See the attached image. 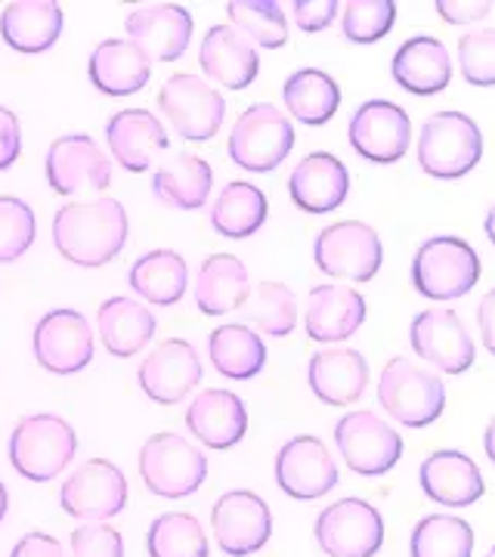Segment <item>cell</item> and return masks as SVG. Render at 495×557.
<instances>
[{
	"label": "cell",
	"instance_id": "277c9868",
	"mask_svg": "<svg viewBox=\"0 0 495 557\" xmlns=\"http://www.w3.org/2000/svg\"><path fill=\"white\" fill-rule=\"evenodd\" d=\"M483 159V134L477 121L465 112H436L421 124L418 134V164L428 177L458 180L471 174Z\"/></svg>",
	"mask_w": 495,
	"mask_h": 557
},
{
	"label": "cell",
	"instance_id": "681fc988",
	"mask_svg": "<svg viewBox=\"0 0 495 557\" xmlns=\"http://www.w3.org/2000/svg\"><path fill=\"white\" fill-rule=\"evenodd\" d=\"M10 557H65V548H62V542L57 536L35 530V533H25L13 545Z\"/></svg>",
	"mask_w": 495,
	"mask_h": 557
},
{
	"label": "cell",
	"instance_id": "9c48e42d",
	"mask_svg": "<svg viewBox=\"0 0 495 557\" xmlns=\"http://www.w3.org/2000/svg\"><path fill=\"white\" fill-rule=\"evenodd\" d=\"M317 267L332 278L372 282L384 263V248L378 233L362 220H341L325 226L313 245Z\"/></svg>",
	"mask_w": 495,
	"mask_h": 557
},
{
	"label": "cell",
	"instance_id": "836d02e7",
	"mask_svg": "<svg viewBox=\"0 0 495 557\" xmlns=\"http://www.w3.org/2000/svg\"><path fill=\"white\" fill-rule=\"evenodd\" d=\"M127 285L139 298L156 304V307H174L189 288V267L177 251L156 248V251H146L143 258L134 260V267L127 273Z\"/></svg>",
	"mask_w": 495,
	"mask_h": 557
},
{
	"label": "cell",
	"instance_id": "ab89813d",
	"mask_svg": "<svg viewBox=\"0 0 495 557\" xmlns=\"http://www.w3.org/2000/svg\"><path fill=\"white\" fill-rule=\"evenodd\" d=\"M146 548L149 557H211L205 527L183 511H168L152 520L146 533Z\"/></svg>",
	"mask_w": 495,
	"mask_h": 557
},
{
	"label": "cell",
	"instance_id": "d6a6232c",
	"mask_svg": "<svg viewBox=\"0 0 495 557\" xmlns=\"http://www.w3.org/2000/svg\"><path fill=\"white\" fill-rule=\"evenodd\" d=\"M211 186H214L211 164L201 156L180 152L156 171L152 196L164 208H174V211H201L211 199Z\"/></svg>",
	"mask_w": 495,
	"mask_h": 557
},
{
	"label": "cell",
	"instance_id": "c3c4849f",
	"mask_svg": "<svg viewBox=\"0 0 495 557\" xmlns=\"http://www.w3.org/2000/svg\"><path fill=\"white\" fill-rule=\"evenodd\" d=\"M22 152V127L16 112L0 106V171L13 168Z\"/></svg>",
	"mask_w": 495,
	"mask_h": 557
},
{
	"label": "cell",
	"instance_id": "7a4b0ae2",
	"mask_svg": "<svg viewBox=\"0 0 495 557\" xmlns=\"http://www.w3.org/2000/svg\"><path fill=\"white\" fill-rule=\"evenodd\" d=\"M78 453V434L65 418L53 412L20 418L10 434V465L20 478L50 483L72 465Z\"/></svg>",
	"mask_w": 495,
	"mask_h": 557
},
{
	"label": "cell",
	"instance_id": "484cf974",
	"mask_svg": "<svg viewBox=\"0 0 495 557\" xmlns=\"http://www.w3.org/2000/svg\"><path fill=\"white\" fill-rule=\"evenodd\" d=\"M186 428L198 443L223 453L242 443V437L248 434V409L233 391L211 387V391H201L186 409Z\"/></svg>",
	"mask_w": 495,
	"mask_h": 557
},
{
	"label": "cell",
	"instance_id": "6da1fadb",
	"mask_svg": "<svg viewBox=\"0 0 495 557\" xmlns=\"http://www.w3.org/2000/svg\"><path fill=\"white\" fill-rule=\"evenodd\" d=\"M131 220L119 199L72 201L53 218V245L75 267L97 270L119 258L127 245Z\"/></svg>",
	"mask_w": 495,
	"mask_h": 557
},
{
	"label": "cell",
	"instance_id": "8992f818",
	"mask_svg": "<svg viewBox=\"0 0 495 557\" xmlns=\"http://www.w3.org/2000/svg\"><path fill=\"white\" fill-rule=\"evenodd\" d=\"M139 478L159 498L196 496L208 478V458L186 437L161 431L143 443L137 458Z\"/></svg>",
	"mask_w": 495,
	"mask_h": 557
},
{
	"label": "cell",
	"instance_id": "816d5d0a",
	"mask_svg": "<svg viewBox=\"0 0 495 557\" xmlns=\"http://www.w3.org/2000/svg\"><path fill=\"white\" fill-rule=\"evenodd\" d=\"M483 449H486V458L495 465V416L490 418L486 424V434H483Z\"/></svg>",
	"mask_w": 495,
	"mask_h": 557
},
{
	"label": "cell",
	"instance_id": "cb8c5ba5",
	"mask_svg": "<svg viewBox=\"0 0 495 557\" xmlns=\"http://www.w3.org/2000/svg\"><path fill=\"white\" fill-rule=\"evenodd\" d=\"M198 65L205 78H211L220 87L245 90L251 87L260 72V57L255 44L238 35L233 25H214L201 38L198 47Z\"/></svg>",
	"mask_w": 495,
	"mask_h": 557
},
{
	"label": "cell",
	"instance_id": "4dcf8cb0",
	"mask_svg": "<svg viewBox=\"0 0 495 557\" xmlns=\"http://www.w3.org/2000/svg\"><path fill=\"white\" fill-rule=\"evenodd\" d=\"M97 329L102 347L119 359L137 357L139 350L156 338L159 322L156 313L134 298H109L99 304Z\"/></svg>",
	"mask_w": 495,
	"mask_h": 557
},
{
	"label": "cell",
	"instance_id": "3957f363",
	"mask_svg": "<svg viewBox=\"0 0 495 557\" xmlns=\"http://www.w3.org/2000/svg\"><path fill=\"white\" fill-rule=\"evenodd\" d=\"M378 403L403 428H428L446 409V384L416 359L394 357L378 375Z\"/></svg>",
	"mask_w": 495,
	"mask_h": 557
},
{
	"label": "cell",
	"instance_id": "ac0fdd59",
	"mask_svg": "<svg viewBox=\"0 0 495 557\" xmlns=\"http://www.w3.org/2000/svg\"><path fill=\"white\" fill-rule=\"evenodd\" d=\"M276 483L285 496L317 502L337 486V465L319 437L300 434L276 453Z\"/></svg>",
	"mask_w": 495,
	"mask_h": 557
},
{
	"label": "cell",
	"instance_id": "bcb514c9",
	"mask_svg": "<svg viewBox=\"0 0 495 557\" xmlns=\"http://www.w3.org/2000/svg\"><path fill=\"white\" fill-rule=\"evenodd\" d=\"M337 13H341L337 0H295L292 3V16H295L297 28L307 35L325 32L337 20Z\"/></svg>",
	"mask_w": 495,
	"mask_h": 557
},
{
	"label": "cell",
	"instance_id": "d4e9b609",
	"mask_svg": "<svg viewBox=\"0 0 495 557\" xmlns=\"http://www.w3.org/2000/svg\"><path fill=\"white\" fill-rule=\"evenodd\" d=\"M106 143L112 159L124 171L143 174L152 168V156L168 149V131L149 109H124L106 121Z\"/></svg>",
	"mask_w": 495,
	"mask_h": 557
},
{
	"label": "cell",
	"instance_id": "f907efd6",
	"mask_svg": "<svg viewBox=\"0 0 495 557\" xmlns=\"http://www.w3.org/2000/svg\"><path fill=\"white\" fill-rule=\"evenodd\" d=\"M477 329H480L483 347L495 357V288H490L477 304Z\"/></svg>",
	"mask_w": 495,
	"mask_h": 557
},
{
	"label": "cell",
	"instance_id": "ee69618b",
	"mask_svg": "<svg viewBox=\"0 0 495 557\" xmlns=\"http://www.w3.org/2000/svg\"><path fill=\"white\" fill-rule=\"evenodd\" d=\"M458 69L471 87H495V28H477L458 38Z\"/></svg>",
	"mask_w": 495,
	"mask_h": 557
},
{
	"label": "cell",
	"instance_id": "7c38bea8",
	"mask_svg": "<svg viewBox=\"0 0 495 557\" xmlns=\"http://www.w3.org/2000/svg\"><path fill=\"white\" fill-rule=\"evenodd\" d=\"M60 505L69 518L81 523L119 518L127 508V478L119 465L106 458H90L75 468L60 490Z\"/></svg>",
	"mask_w": 495,
	"mask_h": 557
},
{
	"label": "cell",
	"instance_id": "f5cc1de1",
	"mask_svg": "<svg viewBox=\"0 0 495 557\" xmlns=\"http://www.w3.org/2000/svg\"><path fill=\"white\" fill-rule=\"evenodd\" d=\"M483 230H486V239H490L495 245V205H493V208H490V214H486V220H483Z\"/></svg>",
	"mask_w": 495,
	"mask_h": 557
},
{
	"label": "cell",
	"instance_id": "ffe728a7",
	"mask_svg": "<svg viewBox=\"0 0 495 557\" xmlns=\"http://www.w3.org/2000/svg\"><path fill=\"white\" fill-rule=\"evenodd\" d=\"M127 40L137 44L149 62H177L193 40V16L180 3H146L124 20Z\"/></svg>",
	"mask_w": 495,
	"mask_h": 557
},
{
	"label": "cell",
	"instance_id": "db71d44e",
	"mask_svg": "<svg viewBox=\"0 0 495 557\" xmlns=\"http://www.w3.org/2000/svg\"><path fill=\"white\" fill-rule=\"evenodd\" d=\"M7 508H10V496H7V486L0 483V523L7 518Z\"/></svg>",
	"mask_w": 495,
	"mask_h": 557
},
{
	"label": "cell",
	"instance_id": "f546056e",
	"mask_svg": "<svg viewBox=\"0 0 495 557\" xmlns=\"http://www.w3.org/2000/svg\"><path fill=\"white\" fill-rule=\"evenodd\" d=\"M65 13L57 0H16L0 13V38L16 53H47L62 35Z\"/></svg>",
	"mask_w": 495,
	"mask_h": 557
},
{
	"label": "cell",
	"instance_id": "2e32d148",
	"mask_svg": "<svg viewBox=\"0 0 495 557\" xmlns=\"http://www.w3.org/2000/svg\"><path fill=\"white\" fill-rule=\"evenodd\" d=\"M350 146L372 164H396L412 146V121L403 106L391 100H369L350 119Z\"/></svg>",
	"mask_w": 495,
	"mask_h": 557
},
{
	"label": "cell",
	"instance_id": "7402d4cb",
	"mask_svg": "<svg viewBox=\"0 0 495 557\" xmlns=\"http://www.w3.org/2000/svg\"><path fill=\"white\" fill-rule=\"evenodd\" d=\"M288 193L300 211L307 214H329L337 211L350 196V174L344 161L332 152H310L288 177Z\"/></svg>",
	"mask_w": 495,
	"mask_h": 557
},
{
	"label": "cell",
	"instance_id": "e575fe53",
	"mask_svg": "<svg viewBox=\"0 0 495 557\" xmlns=\"http://www.w3.org/2000/svg\"><path fill=\"white\" fill-rule=\"evenodd\" d=\"M208 357L223 379L251 381L267 366V344L251 325L226 322L208 338Z\"/></svg>",
	"mask_w": 495,
	"mask_h": 557
},
{
	"label": "cell",
	"instance_id": "30bf717a",
	"mask_svg": "<svg viewBox=\"0 0 495 557\" xmlns=\"http://www.w3.org/2000/svg\"><path fill=\"white\" fill-rule=\"evenodd\" d=\"M313 536L329 557H375L384 545V518L366 498H341L319 515Z\"/></svg>",
	"mask_w": 495,
	"mask_h": 557
},
{
	"label": "cell",
	"instance_id": "8fae6325",
	"mask_svg": "<svg viewBox=\"0 0 495 557\" xmlns=\"http://www.w3.org/2000/svg\"><path fill=\"white\" fill-rule=\"evenodd\" d=\"M335 446L359 478H381L403 458V437L375 412H347L335 424Z\"/></svg>",
	"mask_w": 495,
	"mask_h": 557
},
{
	"label": "cell",
	"instance_id": "e0dca14e",
	"mask_svg": "<svg viewBox=\"0 0 495 557\" xmlns=\"http://www.w3.org/2000/svg\"><path fill=\"white\" fill-rule=\"evenodd\" d=\"M47 183L57 196H75L81 189L102 193L112 183V161L87 134H65L53 139L44 159Z\"/></svg>",
	"mask_w": 495,
	"mask_h": 557
},
{
	"label": "cell",
	"instance_id": "d590c367",
	"mask_svg": "<svg viewBox=\"0 0 495 557\" xmlns=\"http://www.w3.org/2000/svg\"><path fill=\"white\" fill-rule=\"evenodd\" d=\"M282 100L292 119L307 127H322L335 119L341 106V87L322 69H297L282 84Z\"/></svg>",
	"mask_w": 495,
	"mask_h": 557
},
{
	"label": "cell",
	"instance_id": "f6af8a7d",
	"mask_svg": "<svg viewBox=\"0 0 495 557\" xmlns=\"http://www.w3.org/2000/svg\"><path fill=\"white\" fill-rule=\"evenodd\" d=\"M72 557H124V539L106 520L81 523L72 533Z\"/></svg>",
	"mask_w": 495,
	"mask_h": 557
},
{
	"label": "cell",
	"instance_id": "52a82bcc",
	"mask_svg": "<svg viewBox=\"0 0 495 557\" xmlns=\"http://www.w3.org/2000/svg\"><path fill=\"white\" fill-rule=\"evenodd\" d=\"M480 278L477 251L458 236H431L412 258V285L431 300L465 298Z\"/></svg>",
	"mask_w": 495,
	"mask_h": 557
},
{
	"label": "cell",
	"instance_id": "ba28073f",
	"mask_svg": "<svg viewBox=\"0 0 495 557\" xmlns=\"http://www.w3.org/2000/svg\"><path fill=\"white\" fill-rule=\"evenodd\" d=\"M159 109L180 137L189 143H208L218 137L226 119V100L205 78L180 72L161 84Z\"/></svg>",
	"mask_w": 495,
	"mask_h": 557
},
{
	"label": "cell",
	"instance_id": "4316f807",
	"mask_svg": "<svg viewBox=\"0 0 495 557\" xmlns=\"http://www.w3.org/2000/svg\"><path fill=\"white\" fill-rule=\"evenodd\" d=\"M394 81L416 97H434L453 81V60L446 44L434 35H416L403 40L391 62Z\"/></svg>",
	"mask_w": 495,
	"mask_h": 557
},
{
	"label": "cell",
	"instance_id": "d6986e66",
	"mask_svg": "<svg viewBox=\"0 0 495 557\" xmlns=\"http://www.w3.org/2000/svg\"><path fill=\"white\" fill-rule=\"evenodd\" d=\"M137 381L143 394L159 406H177L201 381V359L186 338H168L139 362Z\"/></svg>",
	"mask_w": 495,
	"mask_h": 557
},
{
	"label": "cell",
	"instance_id": "8d00e7d4",
	"mask_svg": "<svg viewBox=\"0 0 495 557\" xmlns=\"http://www.w3.org/2000/svg\"><path fill=\"white\" fill-rule=\"evenodd\" d=\"M267 196L248 180H230L211 208V226L223 239H248L267 223Z\"/></svg>",
	"mask_w": 495,
	"mask_h": 557
},
{
	"label": "cell",
	"instance_id": "83f0119b",
	"mask_svg": "<svg viewBox=\"0 0 495 557\" xmlns=\"http://www.w3.org/2000/svg\"><path fill=\"white\" fill-rule=\"evenodd\" d=\"M366 322V298L350 285H317L307 295L304 325L319 344H335L357 335Z\"/></svg>",
	"mask_w": 495,
	"mask_h": 557
},
{
	"label": "cell",
	"instance_id": "603a6c76",
	"mask_svg": "<svg viewBox=\"0 0 495 557\" xmlns=\"http://www.w3.org/2000/svg\"><path fill=\"white\" fill-rule=\"evenodd\" d=\"M307 381L325 406H354L369 387V362L354 347H325L310 357Z\"/></svg>",
	"mask_w": 495,
	"mask_h": 557
},
{
	"label": "cell",
	"instance_id": "f35d334b",
	"mask_svg": "<svg viewBox=\"0 0 495 557\" xmlns=\"http://www.w3.org/2000/svg\"><path fill=\"white\" fill-rule=\"evenodd\" d=\"M226 16L238 35L255 47L279 50L288 44V20L276 0H230Z\"/></svg>",
	"mask_w": 495,
	"mask_h": 557
},
{
	"label": "cell",
	"instance_id": "f1b7e54d",
	"mask_svg": "<svg viewBox=\"0 0 495 557\" xmlns=\"http://www.w3.org/2000/svg\"><path fill=\"white\" fill-rule=\"evenodd\" d=\"M87 75L99 94L131 97L149 84L152 62L146 60V53L127 38H106L94 47V53L87 60Z\"/></svg>",
	"mask_w": 495,
	"mask_h": 557
},
{
	"label": "cell",
	"instance_id": "7bdbcfd3",
	"mask_svg": "<svg viewBox=\"0 0 495 557\" xmlns=\"http://www.w3.org/2000/svg\"><path fill=\"white\" fill-rule=\"evenodd\" d=\"M38 236V220L28 201L0 196V263L20 260Z\"/></svg>",
	"mask_w": 495,
	"mask_h": 557
},
{
	"label": "cell",
	"instance_id": "74e56055",
	"mask_svg": "<svg viewBox=\"0 0 495 557\" xmlns=\"http://www.w3.org/2000/svg\"><path fill=\"white\" fill-rule=\"evenodd\" d=\"M412 557H471L474 555V530L456 515H428L416 523L409 539Z\"/></svg>",
	"mask_w": 495,
	"mask_h": 557
},
{
	"label": "cell",
	"instance_id": "5b68a950",
	"mask_svg": "<svg viewBox=\"0 0 495 557\" xmlns=\"http://www.w3.org/2000/svg\"><path fill=\"white\" fill-rule=\"evenodd\" d=\"M295 149V124L273 102L248 106L230 131V161L251 174H270Z\"/></svg>",
	"mask_w": 495,
	"mask_h": 557
},
{
	"label": "cell",
	"instance_id": "1f68e13d",
	"mask_svg": "<svg viewBox=\"0 0 495 557\" xmlns=\"http://www.w3.org/2000/svg\"><path fill=\"white\" fill-rule=\"evenodd\" d=\"M251 298L248 267L236 255H211L196 278V307L205 317H226Z\"/></svg>",
	"mask_w": 495,
	"mask_h": 557
},
{
	"label": "cell",
	"instance_id": "11a10c76",
	"mask_svg": "<svg viewBox=\"0 0 495 557\" xmlns=\"http://www.w3.org/2000/svg\"><path fill=\"white\" fill-rule=\"evenodd\" d=\"M486 557H495V545H493V548H490V552H486Z\"/></svg>",
	"mask_w": 495,
	"mask_h": 557
},
{
	"label": "cell",
	"instance_id": "44dd1931",
	"mask_svg": "<svg viewBox=\"0 0 495 557\" xmlns=\"http://www.w3.org/2000/svg\"><path fill=\"white\" fill-rule=\"evenodd\" d=\"M418 483L424 496L443 508H468L486 493L477 461L458 449H440L424 458L418 468Z\"/></svg>",
	"mask_w": 495,
	"mask_h": 557
},
{
	"label": "cell",
	"instance_id": "4fadbf2b",
	"mask_svg": "<svg viewBox=\"0 0 495 557\" xmlns=\"http://www.w3.org/2000/svg\"><path fill=\"white\" fill-rule=\"evenodd\" d=\"M32 350L40 369L53 375H78L94 359L90 322L72 307H57L38 319L35 335H32Z\"/></svg>",
	"mask_w": 495,
	"mask_h": 557
},
{
	"label": "cell",
	"instance_id": "b9f144b4",
	"mask_svg": "<svg viewBox=\"0 0 495 557\" xmlns=\"http://www.w3.org/2000/svg\"><path fill=\"white\" fill-rule=\"evenodd\" d=\"M396 22L394 0H347L341 7L344 38L354 44H375L387 38Z\"/></svg>",
	"mask_w": 495,
	"mask_h": 557
},
{
	"label": "cell",
	"instance_id": "7dc6e473",
	"mask_svg": "<svg viewBox=\"0 0 495 557\" xmlns=\"http://www.w3.org/2000/svg\"><path fill=\"white\" fill-rule=\"evenodd\" d=\"M493 3L490 0H436V13L440 20L449 25H468L490 16Z\"/></svg>",
	"mask_w": 495,
	"mask_h": 557
},
{
	"label": "cell",
	"instance_id": "5bb4252c",
	"mask_svg": "<svg viewBox=\"0 0 495 557\" xmlns=\"http://www.w3.org/2000/svg\"><path fill=\"white\" fill-rule=\"evenodd\" d=\"M211 533L223 555H255L273 536L270 505L251 490H230L211 508Z\"/></svg>",
	"mask_w": 495,
	"mask_h": 557
},
{
	"label": "cell",
	"instance_id": "60d3db41",
	"mask_svg": "<svg viewBox=\"0 0 495 557\" xmlns=\"http://www.w3.org/2000/svg\"><path fill=\"white\" fill-rule=\"evenodd\" d=\"M248 319L258 335L288 338L297 325V298L285 282H260L248 298Z\"/></svg>",
	"mask_w": 495,
	"mask_h": 557
},
{
	"label": "cell",
	"instance_id": "9a60e30c",
	"mask_svg": "<svg viewBox=\"0 0 495 557\" xmlns=\"http://www.w3.org/2000/svg\"><path fill=\"white\" fill-rule=\"evenodd\" d=\"M409 344L428 366L446 375H465L477 359L474 338L456 310L446 307L421 310L409 325Z\"/></svg>",
	"mask_w": 495,
	"mask_h": 557
}]
</instances>
